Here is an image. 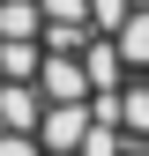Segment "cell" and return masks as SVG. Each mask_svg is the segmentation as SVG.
Returning <instances> with one entry per match:
<instances>
[]
</instances>
